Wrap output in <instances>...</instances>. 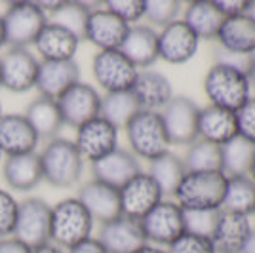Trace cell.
Instances as JSON below:
<instances>
[{
	"mask_svg": "<svg viewBox=\"0 0 255 253\" xmlns=\"http://www.w3.org/2000/svg\"><path fill=\"white\" fill-rule=\"evenodd\" d=\"M97 240L103 244L107 253H135L147 244L141 221L126 215H118L117 219L103 223L99 227Z\"/></svg>",
	"mask_w": 255,
	"mask_h": 253,
	"instance_id": "17",
	"label": "cell"
},
{
	"mask_svg": "<svg viewBox=\"0 0 255 253\" xmlns=\"http://www.w3.org/2000/svg\"><path fill=\"white\" fill-rule=\"evenodd\" d=\"M6 48V34H4V21H2V13H0V52Z\"/></svg>",
	"mask_w": 255,
	"mask_h": 253,
	"instance_id": "49",
	"label": "cell"
},
{
	"mask_svg": "<svg viewBox=\"0 0 255 253\" xmlns=\"http://www.w3.org/2000/svg\"><path fill=\"white\" fill-rule=\"evenodd\" d=\"M129 92L135 97L141 111H152V113H162L166 105L175 97L171 80L156 69L139 71L135 84Z\"/></svg>",
	"mask_w": 255,
	"mask_h": 253,
	"instance_id": "18",
	"label": "cell"
},
{
	"mask_svg": "<svg viewBox=\"0 0 255 253\" xmlns=\"http://www.w3.org/2000/svg\"><path fill=\"white\" fill-rule=\"evenodd\" d=\"M50 221L52 206L38 196H31L19 202L17 221L13 229V238H17L27 248H38L50 242Z\"/></svg>",
	"mask_w": 255,
	"mask_h": 253,
	"instance_id": "10",
	"label": "cell"
},
{
	"mask_svg": "<svg viewBox=\"0 0 255 253\" xmlns=\"http://www.w3.org/2000/svg\"><path fill=\"white\" fill-rule=\"evenodd\" d=\"M152 179L158 183V187L162 189L164 196L173 198V192L177 189V185L181 183L183 175L187 173V168L183 164V158L177 152H164L162 156L154 158L152 162H149V169H147Z\"/></svg>",
	"mask_w": 255,
	"mask_h": 253,
	"instance_id": "32",
	"label": "cell"
},
{
	"mask_svg": "<svg viewBox=\"0 0 255 253\" xmlns=\"http://www.w3.org/2000/svg\"><path fill=\"white\" fill-rule=\"evenodd\" d=\"M75 143L76 150L84 162L94 164L97 160L105 158L113 150H117L120 145V129L113 126L103 116H96L90 122L82 124L75 129Z\"/></svg>",
	"mask_w": 255,
	"mask_h": 253,
	"instance_id": "11",
	"label": "cell"
},
{
	"mask_svg": "<svg viewBox=\"0 0 255 253\" xmlns=\"http://www.w3.org/2000/svg\"><path fill=\"white\" fill-rule=\"evenodd\" d=\"M0 253H31V248H27L13 236L0 238Z\"/></svg>",
	"mask_w": 255,
	"mask_h": 253,
	"instance_id": "45",
	"label": "cell"
},
{
	"mask_svg": "<svg viewBox=\"0 0 255 253\" xmlns=\"http://www.w3.org/2000/svg\"><path fill=\"white\" fill-rule=\"evenodd\" d=\"M2 21L6 48H29L48 23V15L36 6V2L19 0L8 4L2 13Z\"/></svg>",
	"mask_w": 255,
	"mask_h": 253,
	"instance_id": "6",
	"label": "cell"
},
{
	"mask_svg": "<svg viewBox=\"0 0 255 253\" xmlns=\"http://www.w3.org/2000/svg\"><path fill=\"white\" fill-rule=\"evenodd\" d=\"M223 211L254 217L255 215V181L250 175L227 177V189L223 196Z\"/></svg>",
	"mask_w": 255,
	"mask_h": 253,
	"instance_id": "31",
	"label": "cell"
},
{
	"mask_svg": "<svg viewBox=\"0 0 255 253\" xmlns=\"http://www.w3.org/2000/svg\"><path fill=\"white\" fill-rule=\"evenodd\" d=\"M147 244L168 248L185 232V211L175 200L164 198L141 219Z\"/></svg>",
	"mask_w": 255,
	"mask_h": 253,
	"instance_id": "8",
	"label": "cell"
},
{
	"mask_svg": "<svg viewBox=\"0 0 255 253\" xmlns=\"http://www.w3.org/2000/svg\"><path fill=\"white\" fill-rule=\"evenodd\" d=\"M227 175L223 171H187L173 192V200L185 211L221 210Z\"/></svg>",
	"mask_w": 255,
	"mask_h": 253,
	"instance_id": "4",
	"label": "cell"
},
{
	"mask_svg": "<svg viewBox=\"0 0 255 253\" xmlns=\"http://www.w3.org/2000/svg\"><path fill=\"white\" fill-rule=\"evenodd\" d=\"M103 6L129 27L145 19V0H107Z\"/></svg>",
	"mask_w": 255,
	"mask_h": 253,
	"instance_id": "39",
	"label": "cell"
},
{
	"mask_svg": "<svg viewBox=\"0 0 255 253\" xmlns=\"http://www.w3.org/2000/svg\"><path fill=\"white\" fill-rule=\"evenodd\" d=\"M181 19L191 27L202 42V40H215L225 17L215 8L213 0H192L183 4Z\"/></svg>",
	"mask_w": 255,
	"mask_h": 253,
	"instance_id": "30",
	"label": "cell"
},
{
	"mask_svg": "<svg viewBox=\"0 0 255 253\" xmlns=\"http://www.w3.org/2000/svg\"><path fill=\"white\" fill-rule=\"evenodd\" d=\"M139 105L135 101V97L131 95V92H117V94H105L101 95V111L99 116H103L105 120H109L113 126H117L118 129L126 126L128 122L137 115Z\"/></svg>",
	"mask_w": 255,
	"mask_h": 253,
	"instance_id": "34",
	"label": "cell"
},
{
	"mask_svg": "<svg viewBox=\"0 0 255 253\" xmlns=\"http://www.w3.org/2000/svg\"><path fill=\"white\" fill-rule=\"evenodd\" d=\"M185 211V210H183ZM221 210H189L185 211V232L212 238Z\"/></svg>",
	"mask_w": 255,
	"mask_h": 253,
	"instance_id": "38",
	"label": "cell"
},
{
	"mask_svg": "<svg viewBox=\"0 0 255 253\" xmlns=\"http://www.w3.org/2000/svg\"><path fill=\"white\" fill-rule=\"evenodd\" d=\"M42 181L53 189H73L82 181L86 162L76 150L73 139L53 137L46 141L44 148L38 152Z\"/></svg>",
	"mask_w": 255,
	"mask_h": 253,
	"instance_id": "1",
	"label": "cell"
},
{
	"mask_svg": "<svg viewBox=\"0 0 255 253\" xmlns=\"http://www.w3.org/2000/svg\"><path fill=\"white\" fill-rule=\"evenodd\" d=\"M90 166H92V179L101 181L115 189L124 187L128 181L141 171V162L128 148L122 147H118L111 154H107L105 158L97 160Z\"/></svg>",
	"mask_w": 255,
	"mask_h": 253,
	"instance_id": "23",
	"label": "cell"
},
{
	"mask_svg": "<svg viewBox=\"0 0 255 253\" xmlns=\"http://www.w3.org/2000/svg\"><path fill=\"white\" fill-rule=\"evenodd\" d=\"M32 48L40 61H73L80 48V38L61 25L48 21Z\"/></svg>",
	"mask_w": 255,
	"mask_h": 253,
	"instance_id": "22",
	"label": "cell"
},
{
	"mask_svg": "<svg viewBox=\"0 0 255 253\" xmlns=\"http://www.w3.org/2000/svg\"><path fill=\"white\" fill-rule=\"evenodd\" d=\"M90 10H92V8H90L86 2H75V0H71V2H61V6L50 15L48 21L61 25L63 29L71 31L73 34H76V36L82 40Z\"/></svg>",
	"mask_w": 255,
	"mask_h": 253,
	"instance_id": "36",
	"label": "cell"
},
{
	"mask_svg": "<svg viewBox=\"0 0 255 253\" xmlns=\"http://www.w3.org/2000/svg\"><path fill=\"white\" fill-rule=\"evenodd\" d=\"M168 253H217L210 238L183 232L175 242L166 248Z\"/></svg>",
	"mask_w": 255,
	"mask_h": 253,
	"instance_id": "41",
	"label": "cell"
},
{
	"mask_svg": "<svg viewBox=\"0 0 255 253\" xmlns=\"http://www.w3.org/2000/svg\"><path fill=\"white\" fill-rule=\"evenodd\" d=\"M2 160H4V154H2V152H0V164H2Z\"/></svg>",
	"mask_w": 255,
	"mask_h": 253,
	"instance_id": "54",
	"label": "cell"
},
{
	"mask_svg": "<svg viewBox=\"0 0 255 253\" xmlns=\"http://www.w3.org/2000/svg\"><path fill=\"white\" fill-rule=\"evenodd\" d=\"M67 253H107V250L97 238L90 236V238H86L84 242L76 244L71 250H67Z\"/></svg>",
	"mask_w": 255,
	"mask_h": 253,
	"instance_id": "44",
	"label": "cell"
},
{
	"mask_svg": "<svg viewBox=\"0 0 255 253\" xmlns=\"http://www.w3.org/2000/svg\"><path fill=\"white\" fill-rule=\"evenodd\" d=\"M120 52L126 55L139 71L150 69L158 61V31L147 23L131 25L126 38L120 46Z\"/></svg>",
	"mask_w": 255,
	"mask_h": 253,
	"instance_id": "24",
	"label": "cell"
},
{
	"mask_svg": "<svg viewBox=\"0 0 255 253\" xmlns=\"http://www.w3.org/2000/svg\"><path fill=\"white\" fill-rule=\"evenodd\" d=\"M55 101L61 113L63 126H71L75 129L99 116V111H101V94L97 92L96 86L82 80L71 86Z\"/></svg>",
	"mask_w": 255,
	"mask_h": 253,
	"instance_id": "13",
	"label": "cell"
},
{
	"mask_svg": "<svg viewBox=\"0 0 255 253\" xmlns=\"http://www.w3.org/2000/svg\"><path fill=\"white\" fill-rule=\"evenodd\" d=\"M17 211H19V202L15 200L13 192L8 189H0V238L13 234Z\"/></svg>",
	"mask_w": 255,
	"mask_h": 253,
	"instance_id": "40",
	"label": "cell"
},
{
	"mask_svg": "<svg viewBox=\"0 0 255 253\" xmlns=\"http://www.w3.org/2000/svg\"><path fill=\"white\" fill-rule=\"evenodd\" d=\"M236 126H238V137L255 145V95H252L236 111Z\"/></svg>",
	"mask_w": 255,
	"mask_h": 253,
	"instance_id": "42",
	"label": "cell"
},
{
	"mask_svg": "<svg viewBox=\"0 0 255 253\" xmlns=\"http://www.w3.org/2000/svg\"><path fill=\"white\" fill-rule=\"evenodd\" d=\"M202 90L208 97V105L221 107L233 113H236L254 95L246 71L217 61H213L204 76Z\"/></svg>",
	"mask_w": 255,
	"mask_h": 253,
	"instance_id": "2",
	"label": "cell"
},
{
	"mask_svg": "<svg viewBox=\"0 0 255 253\" xmlns=\"http://www.w3.org/2000/svg\"><path fill=\"white\" fill-rule=\"evenodd\" d=\"M252 231L254 223L250 217L221 210L219 221L215 225V231L210 240L217 253H242Z\"/></svg>",
	"mask_w": 255,
	"mask_h": 253,
	"instance_id": "25",
	"label": "cell"
},
{
	"mask_svg": "<svg viewBox=\"0 0 255 253\" xmlns=\"http://www.w3.org/2000/svg\"><path fill=\"white\" fill-rule=\"evenodd\" d=\"M0 166H2V179L10 190L31 192L42 183V168H40L38 152L6 156Z\"/></svg>",
	"mask_w": 255,
	"mask_h": 253,
	"instance_id": "27",
	"label": "cell"
},
{
	"mask_svg": "<svg viewBox=\"0 0 255 253\" xmlns=\"http://www.w3.org/2000/svg\"><path fill=\"white\" fill-rule=\"evenodd\" d=\"M254 217H255V215H254Z\"/></svg>",
	"mask_w": 255,
	"mask_h": 253,
	"instance_id": "55",
	"label": "cell"
},
{
	"mask_svg": "<svg viewBox=\"0 0 255 253\" xmlns=\"http://www.w3.org/2000/svg\"><path fill=\"white\" fill-rule=\"evenodd\" d=\"M181 158L187 171H221V147L202 139L191 143Z\"/></svg>",
	"mask_w": 255,
	"mask_h": 253,
	"instance_id": "35",
	"label": "cell"
},
{
	"mask_svg": "<svg viewBox=\"0 0 255 253\" xmlns=\"http://www.w3.org/2000/svg\"><path fill=\"white\" fill-rule=\"evenodd\" d=\"M124 133H126L128 150L139 162L141 160L152 162L164 152H168L171 147L160 113L139 111L124 126Z\"/></svg>",
	"mask_w": 255,
	"mask_h": 253,
	"instance_id": "5",
	"label": "cell"
},
{
	"mask_svg": "<svg viewBox=\"0 0 255 253\" xmlns=\"http://www.w3.org/2000/svg\"><path fill=\"white\" fill-rule=\"evenodd\" d=\"M183 2L179 0H145V19L143 21L154 27L156 31L181 19Z\"/></svg>",
	"mask_w": 255,
	"mask_h": 253,
	"instance_id": "37",
	"label": "cell"
},
{
	"mask_svg": "<svg viewBox=\"0 0 255 253\" xmlns=\"http://www.w3.org/2000/svg\"><path fill=\"white\" fill-rule=\"evenodd\" d=\"M135 253H168V250L166 248H158V246H152V244H145Z\"/></svg>",
	"mask_w": 255,
	"mask_h": 253,
	"instance_id": "47",
	"label": "cell"
},
{
	"mask_svg": "<svg viewBox=\"0 0 255 253\" xmlns=\"http://www.w3.org/2000/svg\"><path fill=\"white\" fill-rule=\"evenodd\" d=\"M248 13H250V15H252V17L255 19V0H252V2H250V8H248Z\"/></svg>",
	"mask_w": 255,
	"mask_h": 253,
	"instance_id": "51",
	"label": "cell"
},
{
	"mask_svg": "<svg viewBox=\"0 0 255 253\" xmlns=\"http://www.w3.org/2000/svg\"><path fill=\"white\" fill-rule=\"evenodd\" d=\"M4 115V111H2V103H0V116Z\"/></svg>",
	"mask_w": 255,
	"mask_h": 253,
	"instance_id": "53",
	"label": "cell"
},
{
	"mask_svg": "<svg viewBox=\"0 0 255 253\" xmlns=\"http://www.w3.org/2000/svg\"><path fill=\"white\" fill-rule=\"evenodd\" d=\"M94 227L96 221L76 196H67L52 206L50 242L59 246L65 252L90 238Z\"/></svg>",
	"mask_w": 255,
	"mask_h": 253,
	"instance_id": "3",
	"label": "cell"
},
{
	"mask_svg": "<svg viewBox=\"0 0 255 253\" xmlns=\"http://www.w3.org/2000/svg\"><path fill=\"white\" fill-rule=\"evenodd\" d=\"M242 253H255V227H254V231H252V234H250V238H248V244H246V248Z\"/></svg>",
	"mask_w": 255,
	"mask_h": 253,
	"instance_id": "48",
	"label": "cell"
},
{
	"mask_svg": "<svg viewBox=\"0 0 255 253\" xmlns=\"http://www.w3.org/2000/svg\"><path fill=\"white\" fill-rule=\"evenodd\" d=\"M250 177L255 181V158H254V164H252V169H250Z\"/></svg>",
	"mask_w": 255,
	"mask_h": 253,
	"instance_id": "52",
	"label": "cell"
},
{
	"mask_svg": "<svg viewBox=\"0 0 255 253\" xmlns=\"http://www.w3.org/2000/svg\"><path fill=\"white\" fill-rule=\"evenodd\" d=\"M215 42L219 50L227 53L255 57V19L248 11L225 17Z\"/></svg>",
	"mask_w": 255,
	"mask_h": 253,
	"instance_id": "19",
	"label": "cell"
},
{
	"mask_svg": "<svg viewBox=\"0 0 255 253\" xmlns=\"http://www.w3.org/2000/svg\"><path fill=\"white\" fill-rule=\"evenodd\" d=\"M40 59L29 48H8L0 55V88L27 94L36 88Z\"/></svg>",
	"mask_w": 255,
	"mask_h": 253,
	"instance_id": "9",
	"label": "cell"
},
{
	"mask_svg": "<svg viewBox=\"0 0 255 253\" xmlns=\"http://www.w3.org/2000/svg\"><path fill=\"white\" fill-rule=\"evenodd\" d=\"M40 139L27 118L17 113L0 116V152L6 156H19L36 152Z\"/></svg>",
	"mask_w": 255,
	"mask_h": 253,
	"instance_id": "20",
	"label": "cell"
},
{
	"mask_svg": "<svg viewBox=\"0 0 255 253\" xmlns=\"http://www.w3.org/2000/svg\"><path fill=\"white\" fill-rule=\"evenodd\" d=\"M120 194V211L122 215L141 221L152 208H156L164 200V192L158 183L147 171H139L135 177L128 181L124 187L118 189Z\"/></svg>",
	"mask_w": 255,
	"mask_h": 253,
	"instance_id": "14",
	"label": "cell"
},
{
	"mask_svg": "<svg viewBox=\"0 0 255 253\" xmlns=\"http://www.w3.org/2000/svg\"><path fill=\"white\" fill-rule=\"evenodd\" d=\"M80 82V67L73 61H40L36 88L38 94L48 99H57L71 86Z\"/></svg>",
	"mask_w": 255,
	"mask_h": 253,
	"instance_id": "26",
	"label": "cell"
},
{
	"mask_svg": "<svg viewBox=\"0 0 255 253\" xmlns=\"http://www.w3.org/2000/svg\"><path fill=\"white\" fill-rule=\"evenodd\" d=\"M255 158V145L248 143L246 139H231L221 147V171L227 177L250 175V169Z\"/></svg>",
	"mask_w": 255,
	"mask_h": 253,
	"instance_id": "33",
	"label": "cell"
},
{
	"mask_svg": "<svg viewBox=\"0 0 255 253\" xmlns=\"http://www.w3.org/2000/svg\"><path fill=\"white\" fill-rule=\"evenodd\" d=\"M76 198L82 202V206L92 215V219L99 223V225L113 221V219H117L118 215H122L118 189L109 187V185L97 179H90L82 183L80 189H78Z\"/></svg>",
	"mask_w": 255,
	"mask_h": 253,
	"instance_id": "21",
	"label": "cell"
},
{
	"mask_svg": "<svg viewBox=\"0 0 255 253\" xmlns=\"http://www.w3.org/2000/svg\"><path fill=\"white\" fill-rule=\"evenodd\" d=\"M252 0H213L215 8L223 17H231V15H238V13H246L250 8Z\"/></svg>",
	"mask_w": 255,
	"mask_h": 253,
	"instance_id": "43",
	"label": "cell"
},
{
	"mask_svg": "<svg viewBox=\"0 0 255 253\" xmlns=\"http://www.w3.org/2000/svg\"><path fill=\"white\" fill-rule=\"evenodd\" d=\"M200 107L185 95H175L160 113L166 133L173 147H189L198 139Z\"/></svg>",
	"mask_w": 255,
	"mask_h": 253,
	"instance_id": "12",
	"label": "cell"
},
{
	"mask_svg": "<svg viewBox=\"0 0 255 253\" xmlns=\"http://www.w3.org/2000/svg\"><path fill=\"white\" fill-rule=\"evenodd\" d=\"M248 76H250V84H252V92H255V59L252 67H250V71H248Z\"/></svg>",
	"mask_w": 255,
	"mask_h": 253,
	"instance_id": "50",
	"label": "cell"
},
{
	"mask_svg": "<svg viewBox=\"0 0 255 253\" xmlns=\"http://www.w3.org/2000/svg\"><path fill=\"white\" fill-rule=\"evenodd\" d=\"M238 135L236 113L221 107L206 105L198 113V139L223 147Z\"/></svg>",
	"mask_w": 255,
	"mask_h": 253,
	"instance_id": "28",
	"label": "cell"
},
{
	"mask_svg": "<svg viewBox=\"0 0 255 253\" xmlns=\"http://www.w3.org/2000/svg\"><path fill=\"white\" fill-rule=\"evenodd\" d=\"M137 74L139 69L120 50H103L92 59V76L105 94L129 92Z\"/></svg>",
	"mask_w": 255,
	"mask_h": 253,
	"instance_id": "7",
	"label": "cell"
},
{
	"mask_svg": "<svg viewBox=\"0 0 255 253\" xmlns=\"http://www.w3.org/2000/svg\"><path fill=\"white\" fill-rule=\"evenodd\" d=\"M200 38L183 19L158 29V59L170 65H185L196 55Z\"/></svg>",
	"mask_w": 255,
	"mask_h": 253,
	"instance_id": "15",
	"label": "cell"
},
{
	"mask_svg": "<svg viewBox=\"0 0 255 253\" xmlns=\"http://www.w3.org/2000/svg\"><path fill=\"white\" fill-rule=\"evenodd\" d=\"M31 253H67V252H65V250H61L59 246L48 242V244L38 246V248H34V250H31Z\"/></svg>",
	"mask_w": 255,
	"mask_h": 253,
	"instance_id": "46",
	"label": "cell"
},
{
	"mask_svg": "<svg viewBox=\"0 0 255 253\" xmlns=\"http://www.w3.org/2000/svg\"><path fill=\"white\" fill-rule=\"evenodd\" d=\"M23 116L27 118V122L31 124L34 133L38 135L40 141H50L53 137H59V131L63 127L61 113L55 99H48L38 95L36 99H32L29 105L25 107Z\"/></svg>",
	"mask_w": 255,
	"mask_h": 253,
	"instance_id": "29",
	"label": "cell"
},
{
	"mask_svg": "<svg viewBox=\"0 0 255 253\" xmlns=\"http://www.w3.org/2000/svg\"><path fill=\"white\" fill-rule=\"evenodd\" d=\"M128 29H129V25L118 19L105 6H99V8H92L88 13L82 40H88L92 46H96L97 52L120 50V46L126 38Z\"/></svg>",
	"mask_w": 255,
	"mask_h": 253,
	"instance_id": "16",
	"label": "cell"
}]
</instances>
